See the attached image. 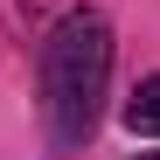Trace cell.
Segmentation results:
<instances>
[{
  "instance_id": "obj_2",
  "label": "cell",
  "mask_w": 160,
  "mask_h": 160,
  "mask_svg": "<svg viewBox=\"0 0 160 160\" xmlns=\"http://www.w3.org/2000/svg\"><path fill=\"white\" fill-rule=\"evenodd\" d=\"M118 118H125L132 132H146V139H160V70L132 84V98H125V112H118Z\"/></svg>"
},
{
  "instance_id": "obj_3",
  "label": "cell",
  "mask_w": 160,
  "mask_h": 160,
  "mask_svg": "<svg viewBox=\"0 0 160 160\" xmlns=\"http://www.w3.org/2000/svg\"><path fill=\"white\" fill-rule=\"evenodd\" d=\"M132 160H160V153H132Z\"/></svg>"
},
{
  "instance_id": "obj_1",
  "label": "cell",
  "mask_w": 160,
  "mask_h": 160,
  "mask_svg": "<svg viewBox=\"0 0 160 160\" xmlns=\"http://www.w3.org/2000/svg\"><path fill=\"white\" fill-rule=\"evenodd\" d=\"M35 98H42V132L56 153L91 146L104 98H112V21H104V7H70L49 21L42 56H35Z\"/></svg>"
}]
</instances>
